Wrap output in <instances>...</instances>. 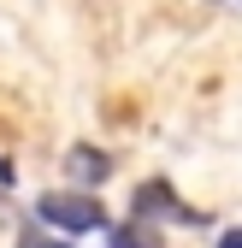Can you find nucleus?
Here are the masks:
<instances>
[{
	"instance_id": "obj_1",
	"label": "nucleus",
	"mask_w": 242,
	"mask_h": 248,
	"mask_svg": "<svg viewBox=\"0 0 242 248\" xmlns=\"http://www.w3.org/2000/svg\"><path fill=\"white\" fill-rule=\"evenodd\" d=\"M36 219L53 225V231H65V236H83V231H101L106 225V213L95 195H77V189H47L36 201Z\"/></svg>"
},
{
	"instance_id": "obj_2",
	"label": "nucleus",
	"mask_w": 242,
	"mask_h": 248,
	"mask_svg": "<svg viewBox=\"0 0 242 248\" xmlns=\"http://www.w3.org/2000/svg\"><path fill=\"white\" fill-rule=\"evenodd\" d=\"M65 171H71L77 183H89V189H95V183L112 177V160H106L101 148H71V154H65Z\"/></svg>"
},
{
	"instance_id": "obj_3",
	"label": "nucleus",
	"mask_w": 242,
	"mask_h": 248,
	"mask_svg": "<svg viewBox=\"0 0 242 248\" xmlns=\"http://www.w3.org/2000/svg\"><path fill=\"white\" fill-rule=\"evenodd\" d=\"M106 248H160V236L148 231L142 219H130V225H118V231L106 236Z\"/></svg>"
},
{
	"instance_id": "obj_4",
	"label": "nucleus",
	"mask_w": 242,
	"mask_h": 248,
	"mask_svg": "<svg viewBox=\"0 0 242 248\" xmlns=\"http://www.w3.org/2000/svg\"><path fill=\"white\" fill-rule=\"evenodd\" d=\"M219 248H242V231H225V236H219Z\"/></svg>"
},
{
	"instance_id": "obj_5",
	"label": "nucleus",
	"mask_w": 242,
	"mask_h": 248,
	"mask_svg": "<svg viewBox=\"0 0 242 248\" xmlns=\"http://www.w3.org/2000/svg\"><path fill=\"white\" fill-rule=\"evenodd\" d=\"M36 248H65V242H36Z\"/></svg>"
}]
</instances>
